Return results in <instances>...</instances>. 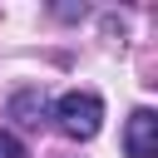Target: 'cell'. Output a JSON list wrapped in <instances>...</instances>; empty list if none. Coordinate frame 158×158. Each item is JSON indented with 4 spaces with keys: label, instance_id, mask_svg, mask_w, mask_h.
Listing matches in <instances>:
<instances>
[{
    "label": "cell",
    "instance_id": "1",
    "mask_svg": "<svg viewBox=\"0 0 158 158\" xmlns=\"http://www.w3.org/2000/svg\"><path fill=\"white\" fill-rule=\"evenodd\" d=\"M49 118L59 123V133L64 138H94L99 133V123H104V99L99 94H84V89H74V94H64L54 109H49Z\"/></svg>",
    "mask_w": 158,
    "mask_h": 158
},
{
    "label": "cell",
    "instance_id": "4",
    "mask_svg": "<svg viewBox=\"0 0 158 158\" xmlns=\"http://www.w3.org/2000/svg\"><path fill=\"white\" fill-rule=\"evenodd\" d=\"M0 158H25V143L15 133H5V128H0Z\"/></svg>",
    "mask_w": 158,
    "mask_h": 158
},
{
    "label": "cell",
    "instance_id": "2",
    "mask_svg": "<svg viewBox=\"0 0 158 158\" xmlns=\"http://www.w3.org/2000/svg\"><path fill=\"white\" fill-rule=\"evenodd\" d=\"M123 148H128V158H158V114L153 109H133L128 114Z\"/></svg>",
    "mask_w": 158,
    "mask_h": 158
},
{
    "label": "cell",
    "instance_id": "3",
    "mask_svg": "<svg viewBox=\"0 0 158 158\" xmlns=\"http://www.w3.org/2000/svg\"><path fill=\"white\" fill-rule=\"evenodd\" d=\"M10 118L25 123V128H40V123L49 118V99H44L40 89H20V94L10 99Z\"/></svg>",
    "mask_w": 158,
    "mask_h": 158
}]
</instances>
